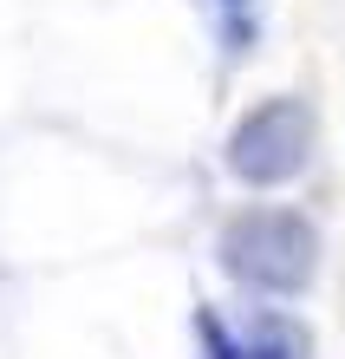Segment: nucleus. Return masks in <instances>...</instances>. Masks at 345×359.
<instances>
[{
	"mask_svg": "<svg viewBox=\"0 0 345 359\" xmlns=\"http://www.w3.org/2000/svg\"><path fill=\"white\" fill-rule=\"evenodd\" d=\"M215 255H222L228 281H241L248 294H300L319 268V236L293 209H241L222 229Z\"/></svg>",
	"mask_w": 345,
	"mask_h": 359,
	"instance_id": "f257e3e1",
	"label": "nucleus"
},
{
	"mask_svg": "<svg viewBox=\"0 0 345 359\" xmlns=\"http://www.w3.org/2000/svg\"><path fill=\"white\" fill-rule=\"evenodd\" d=\"M313 157V111L307 98H267L234 124L228 137V170L254 183V189H274V183H293Z\"/></svg>",
	"mask_w": 345,
	"mask_h": 359,
	"instance_id": "f03ea898",
	"label": "nucleus"
},
{
	"mask_svg": "<svg viewBox=\"0 0 345 359\" xmlns=\"http://www.w3.org/2000/svg\"><path fill=\"white\" fill-rule=\"evenodd\" d=\"M215 13H222V39L228 53H241L254 39V0H215Z\"/></svg>",
	"mask_w": 345,
	"mask_h": 359,
	"instance_id": "7ed1b4c3",
	"label": "nucleus"
}]
</instances>
